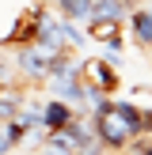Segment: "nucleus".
I'll list each match as a JSON object with an SVG mask.
<instances>
[{
    "mask_svg": "<svg viewBox=\"0 0 152 155\" xmlns=\"http://www.w3.org/2000/svg\"><path fill=\"white\" fill-rule=\"evenodd\" d=\"M15 68H19L23 76H27L30 83H46V76H50V64H53V53L42 49L38 42H27V45H15Z\"/></svg>",
    "mask_w": 152,
    "mask_h": 155,
    "instance_id": "obj_1",
    "label": "nucleus"
},
{
    "mask_svg": "<svg viewBox=\"0 0 152 155\" xmlns=\"http://www.w3.org/2000/svg\"><path fill=\"white\" fill-rule=\"evenodd\" d=\"M80 80L88 83V87H99V91H106V95H114L118 83H122V76H118V68L106 64L103 57H88V61H80Z\"/></svg>",
    "mask_w": 152,
    "mask_h": 155,
    "instance_id": "obj_2",
    "label": "nucleus"
},
{
    "mask_svg": "<svg viewBox=\"0 0 152 155\" xmlns=\"http://www.w3.org/2000/svg\"><path fill=\"white\" fill-rule=\"evenodd\" d=\"M126 23H129V30H133V42L141 45V49H152V0H141V4L126 15Z\"/></svg>",
    "mask_w": 152,
    "mask_h": 155,
    "instance_id": "obj_3",
    "label": "nucleus"
},
{
    "mask_svg": "<svg viewBox=\"0 0 152 155\" xmlns=\"http://www.w3.org/2000/svg\"><path fill=\"white\" fill-rule=\"evenodd\" d=\"M72 117H76V110L65 102V98H46V102H42V129H46V133L65 129Z\"/></svg>",
    "mask_w": 152,
    "mask_h": 155,
    "instance_id": "obj_5",
    "label": "nucleus"
},
{
    "mask_svg": "<svg viewBox=\"0 0 152 155\" xmlns=\"http://www.w3.org/2000/svg\"><path fill=\"white\" fill-rule=\"evenodd\" d=\"M118 155H141V151H137V148H126V151H118Z\"/></svg>",
    "mask_w": 152,
    "mask_h": 155,
    "instance_id": "obj_10",
    "label": "nucleus"
},
{
    "mask_svg": "<svg viewBox=\"0 0 152 155\" xmlns=\"http://www.w3.org/2000/svg\"><path fill=\"white\" fill-rule=\"evenodd\" d=\"M129 12H133V8H129L126 0H91V19H118V23H126Z\"/></svg>",
    "mask_w": 152,
    "mask_h": 155,
    "instance_id": "obj_6",
    "label": "nucleus"
},
{
    "mask_svg": "<svg viewBox=\"0 0 152 155\" xmlns=\"http://www.w3.org/2000/svg\"><path fill=\"white\" fill-rule=\"evenodd\" d=\"M12 140H8V133H4V125H0V155H12Z\"/></svg>",
    "mask_w": 152,
    "mask_h": 155,
    "instance_id": "obj_9",
    "label": "nucleus"
},
{
    "mask_svg": "<svg viewBox=\"0 0 152 155\" xmlns=\"http://www.w3.org/2000/svg\"><path fill=\"white\" fill-rule=\"evenodd\" d=\"M61 19H72V23H88L91 19V0H53Z\"/></svg>",
    "mask_w": 152,
    "mask_h": 155,
    "instance_id": "obj_7",
    "label": "nucleus"
},
{
    "mask_svg": "<svg viewBox=\"0 0 152 155\" xmlns=\"http://www.w3.org/2000/svg\"><path fill=\"white\" fill-rule=\"evenodd\" d=\"M129 148H137L141 155H152V136H137V140L129 144Z\"/></svg>",
    "mask_w": 152,
    "mask_h": 155,
    "instance_id": "obj_8",
    "label": "nucleus"
},
{
    "mask_svg": "<svg viewBox=\"0 0 152 155\" xmlns=\"http://www.w3.org/2000/svg\"><path fill=\"white\" fill-rule=\"evenodd\" d=\"M84 34L95 38V42H106V49H114V53H122V45H126L118 19H91V23H84Z\"/></svg>",
    "mask_w": 152,
    "mask_h": 155,
    "instance_id": "obj_4",
    "label": "nucleus"
}]
</instances>
